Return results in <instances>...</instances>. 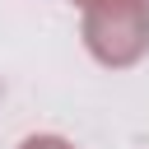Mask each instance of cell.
Masks as SVG:
<instances>
[{"instance_id":"cell-1","label":"cell","mask_w":149,"mask_h":149,"mask_svg":"<svg viewBox=\"0 0 149 149\" xmlns=\"http://www.w3.org/2000/svg\"><path fill=\"white\" fill-rule=\"evenodd\" d=\"M88 42L102 61L126 65L149 42V9L144 0H98L88 9Z\"/></svg>"},{"instance_id":"cell-2","label":"cell","mask_w":149,"mask_h":149,"mask_svg":"<svg viewBox=\"0 0 149 149\" xmlns=\"http://www.w3.org/2000/svg\"><path fill=\"white\" fill-rule=\"evenodd\" d=\"M23 149H70L65 140H56V135H37V140H28Z\"/></svg>"}]
</instances>
